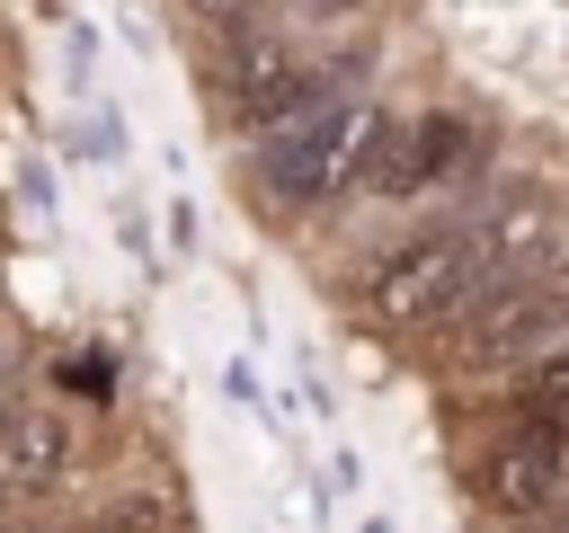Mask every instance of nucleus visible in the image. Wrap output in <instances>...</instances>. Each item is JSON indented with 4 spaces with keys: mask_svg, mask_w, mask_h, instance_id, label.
<instances>
[{
    "mask_svg": "<svg viewBox=\"0 0 569 533\" xmlns=\"http://www.w3.org/2000/svg\"><path fill=\"white\" fill-rule=\"evenodd\" d=\"M0 533H53V524H36V515H9V506H0Z\"/></svg>",
    "mask_w": 569,
    "mask_h": 533,
    "instance_id": "obj_9",
    "label": "nucleus"
},
{
    "mask_svg": "<svg viewBox=\"0 0 569 533\" xmlns=\"http://www.w3.org/2000/svg\"><path fill=\"white\" fill-rule=\"evenodd\" d=\"M62 462H71V426L62 418H18V409L0 418V497L9 489H44Z\"/></svg>",
    "mask_w": 569,
    "mask_h": 533,
    "instance_id": "obj_7",
    "label": "nucleus"
},
{
    "mask_svg": "<svg viewBox=\"0 0 569 533\" xmlns=\"http://www.w3.org/2000/svg\"><path fill=\"white\" fill-rule=\"evenodd\" d=\"M516 409H525V418H569V346L533 355V373L516 382Z\"/></svg>",
    "mask_w": 569,
    "mask_h": 533,
    "instance_id": "obj_8",
    "label": "nucleus"
},
{
    "mask_svg": "<svg viewBox=\"0 0 569 533\" xmlns=\"http://www.w3.org/2000/svg\"><path fill=\"white\" fill-rule=\"evenodd\" d=\"M560 338H569V284H533L525 275V284H507V293L462 311V355L471 364H533Z\"/></svg>",
    "mask_w": 569,
    "mask_h": 533,
    "instance_id": "obj_4",
    "label": "nucleus"
},
{
    "mask_svg": "<svg viewBox=\"0 0 569 533\" xmlns=\"http://www.w3.org/2000/svg\"><path fill=\"white\" fill-rule=\"evenodd\" d=\"M391 142H400V124H391L373 98H347V89H338V98L302 107L293 124H276V133L258 142L249 178H258L267 204H284V213H320V204L373 187L382 160H391Z\"/></svg>",
    "mask_w": 569,
    "mask_h": 533,
    "instance_id": "obj_1",
    "label": "nucleus"
},
{
    "mask_svg": "<svg viewBox=\"0 0 569 533\" xmlns=\"http://www.w3.org/2000/svg\"><path fill=\"white\" fill-rule=\"evenodd\" d=\"M320 98H338V80H329V62H311L293 36H276V27H249L231 53H222V107H231V124H249V133H276V124H293L302 107H320Z\"/></svg>",
    "mask_w": 569,
    "mask_h": 533,
    "instance_id": "obj_3",
    "label": "nucleus"
},
{
    "mask_svg": "<svg viewBox=\"0 0 569 533\" xmlns=\"http://www.w3.org/2000/svg\"><path fill=\"white\" fill-rule=\"evenodd\" d=\"M560 480H569V435H560V418H525L507 444H489V462H480V489L507 506V515H542L551 497H560Z\"/></svg>",
    "mask_w": 569,
    "mask_h": 533,
    "instance_id": "obj_5",
    "label": "nucleus"
},
{
    "mask_svg": "<svg viewBox=\"0 0 569 533\" xmlns=\"http://www.w3.org/2000/svg\"><path fill=\"white\" fill-rule=\"evenodd\" d=\"M0 418H9V409H0Z\"/></svg>",
    "mask_w": 569,
    "mask_h": 533,
    "instance_id": "obj_10",
    "label": "nucleus"
},
{
    "mask_svg": "<svg viewBox=\"0 0 569 533\" xmlns=\"http://www.w3.org/2000/svg\"><path fill=\"white\" fill-rule=\"evenodd\" d=\"M480 284H489V266H480V222H436V231L391 240V249L356 275V311H365L373 329H427V320L462 311Z\"/></svg>",
    "mask_w": 569,
    "mask_h": 533,
    "instance_id": "obj_2",
    "label": "nucleus"
},
{
    "mask_svg": "<svg viewBox=\"0 0 569 533\" xmlns=\"http://www.w3.org/2000/svg\"><path fill=\"white\" fill-rule=\"evenodd\" d=\"M471 151H480V133L453 115V107H436V115H418L400 142H391V160H382V195H427V187H445V178H462L471 169Z\"/></svg>",
    "mask_w": 569,
    "mask_h": 533,
    "instance_id": "obj_6",
    "label": "nucleus"
}]
</instances>
